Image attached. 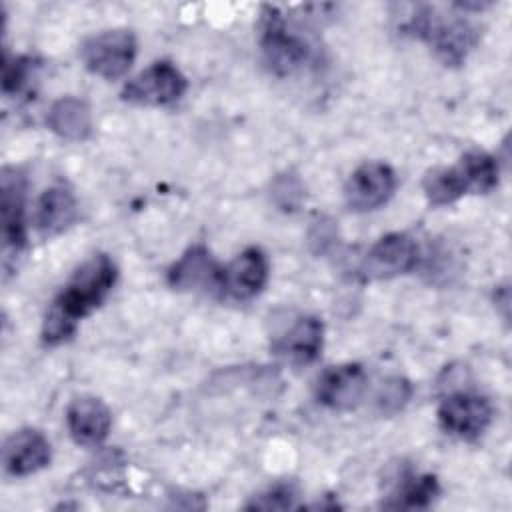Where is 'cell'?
<instances>
[{
  "instance_id": "12",
  "label": "cell",
  "mask_w": 512,
  "mask_h": 512,
  "mask_svg": "<svg viewBox=\"0 0 512 512\" xmlns=\"http://www.w3.org/2000/svg\"><path fill=\"white\" fill-rule=\"evenodd\" d=\"M26 178L16 168H4L0 176L2 236L6 248L20 250L26 244Z\"/></svg>"
},
{
  "instance_id": "6",
  "label": "cell",
  "mask_w": 512,
  "mask_h": 512,
  "mask_svg": "<svg viewBox=\"0 0 512 512\" xmlns=\"http://www.w3.org/2000/svg\"><path fill=\"white\" fill-rule=\"evenodd\" d=\"M186 76L168 60L150 64L122 88V98L140 106H166L184 96Z\"/></svg>"
},
{
  "instance_id": "11",
  "label": "cell",
  "mask_w": 512,
  "mask_h": 512,
  "mask_svg": "<svg viewBox=\"0 0 512 512\" xmlns=\"http://www.w3.org/2000/svg\"><path fill=\"white\" fill-rule=\"evenodd\" d=\"M268 282V258L266 254L250 246L242 250L222 272V296L234 300H250L258 296Z\"/></svg>"
},
{
  "instance_id": "25",
  "label": "cell",
  "mask_w": 512,
  "mask_h": 512,
  "mask_svg": "<svg viewBox=\"0 0 512 512\" xmlns=\"http://www.w3.org/2000/svg\"><path fill=\"white\" fill-rule=\"evenodd\" d=\"M334 222L330 220H320L312 226V232H310V242L316 244V250L322 252L334 238Z\"/></svg>"
},
{
  "instance_id": "15",
  "label": "cell",
  "mask_w": 512,
  "mask_h": 512,
  "mask_svg": "<svg viewBox=\"0 0 512 512\" xmlns=\"http://www.w3.org/2000/svg\"><path fill=\"white\" fill-rule=\"evenodd\" d=\"M324 326L322 320L310 314L294 318V322L274 338V352L290 360L292 364H310L322 350Z\"/></svg>"
},
{
  "instance_id": "8",
  "label": "cell",
  "mask_w": 512,
  "mask_h": 512,
  "mask_svg": "<svg viewBox=\"0 0 512 512\" xmlns=\"http://www.w3.org/2000/svg\"><path fill=\"white\" fill-rule=\"evenodd\" d=\"M418 244L404 232L378 238L364 256L362 274L370 280H388L410 272L418 264Z\"/></svg>"
},
{
  "instance_id": "9",
  "label": "cell",
  "mask_w": 512,
  "mask_h": 512,
  "mask_svg": "<svg viewBox=\"0 0 512 512\" xmlns=\"http://www.w3.org/2000/svg\"><path fill=\"white\" fill-rule=\"evenodd\" d=\"M222 272L224 266L212 258L210 250L204 244H194L168 268L166 278L174 290L222 296Z\"/></svg>"
},
{
  "instance_id": "23",
  "label": "cell",
  "mask_w": 512,
  "mask_h": 512,
  "mask_svg": "<svg viewBox=\"0 0 512 512\" xmlns=\"http://www.w3.org/2000/svg\"><path fill=\"white\" fill-rule=\"evenodd\" d=\"M294 498L296 492L290 484H276L272 488H268L266 492L258 494L250 504H246V508L250 510H286L294 506Z\"/></svg>"
},
{
  "instance_id": "22",
  "label": "cell",
  "mask_w": 512,
  "mask_h": 512,
  "mask_svg": "<svg viewBox=\"0 0 512 512\" xmlns=\"http://www.w3.org/2000/svg\"><path fill=\"white\" fill-rule=\"evenodd\" d=\"M410 398V384L404 378H388L378 394H376V406L382 414H396L398 410L404 408V404Z\"/></svg>"
},
{
  "instance_id": "21",
  "label": "cell",
  "mask_w": 512,
  "mask_h": 512,
  "mask_svg": "<svg viewBox=\"0 0 512 512\" xmlns=\"http://www.w3.org/2000/svg\"><path fill=\"white\" fill-rule=\"evenodd\" d=\"M34 70V60L28 56H4L2 66V90L6 96L18 94L30 80V74Z\"/></svg>"
},
{
  "instance_id": "17",
  "label": "cell",
  "mask_w": 512,
  "mask_h": 512,
  "mask_svg": "<svg viewBox=\"0 0 512 512\" xmlns=\"http://www.w3.org/2000/svg\"><path fill=\"white\" fill-rule=\"evenodd\" d=\"M48 128L70 142L86 140L92 134V110L86 100L76 96L58 98L46 116Z\"/></svg>"
},
{
  "instance_id": "10",
  "label": "cell",
  "mask_w": 512,
  "mask_h": 512,
  "mask_svg": "<svg viewBox=\"0 0 512 512\" xmlns=\"http://www.w3.org/2000/svg\"><path fill=\"white\" fill-rule=\"evenodd\" d=\"M368 374L356 362H344L324 370L316 384V398L332 410H354L366 396Z\"/></svg>"
},
{
  "instance_id": "13",
  "label": "cell",
  "mask_w": 512,
  "mask_h": 512,
  "mask_svg": "<svg viewBox=\"0 0 512 512\" xmlns=\"http://www.w3.org/2000/svg\"><path fill=\"white\" fill-rule=\"evenodd\" d=\"M66 426L78 446H100L110 432L112 412L96 396H76L66 408Z\"/></svg>"
},
{
  "instance_id": "19",
  "label": "cell",
  "mask_w": 512,
  "mask_h": 512,
  "mask_svg": "<svg viewBox=\"0 0 512 512\" xmlns=\"http://www.w3.org/2000/svg\"><path fill=\"white\" fill-rule=\"evenodd\" d=\"M422 190L426 200L432 206H446L468 194L466 178L460 170V166H440L426 172L422 180Z\"/></svg>"
},
{
  "instance_id": "14",
  "label": "cell",
  "mask_w": 512,
  "mask_h": 512,
  "mask_svg": "<svg viewBox=\"0 0 512 512\" xmlns=\"http://www.w3.org/2000/svg\"><path fill=\"white\" fill-rule=\"evenodd\" d=\"M52 448L48 438L34 428L14 432L2 450L4 470L12 476H30L50 464Z\"/></svg>"
},
{
  "instance_id": "20",
  "label": "cell",
  "mask_w": 512,
  "mask_h": 512,
  "mask_svg": "<svg viewBox=\"0 0 512 512\" xmlns=\"http://www.w3.org/2000/svg\"><path fill=\"white\" fill-rule=\"evenodd\" d=\"M458 166L466 178L468 190L476 192V194H488L490 190H494L498 186V162L494 156L480 152V150H472L462 154V158L458 160Z\"/></svg>"
},
{
  "instance_id": "3",
  "label": "cell",
  "mask_w": 512,
  "mask_h": 512,
  "mask_svg": "<svg viewBox=\"0 0 512 512\" xmlns=\"http://www.w3.org/2000/svg\"><path fill=\"white\" fill-rule=\"evenodd\" d=\"M260 48L268 68L278 76H290L312 60L314 52L306 36L300 34L278 8H264L260 26Z\"/></svg>"
},
{
  "instance_id": "1",
  "label": "cell",
  "mask_w": 512,
  "mask_h": 512,
  "mask_svg": "<svg viewBox=\"0 0 512 512\" xmlns=\"http://www.w3.org/2000/svg\"><path fill=\"white\" fill-rule=\"evenodd\" d=\"M116 278L118 268L108 254H94L78 266L44 316L42 342L46 346H58L68 340L80 320L108 298Z\"/></svg>"
},
{
  "instance_id": "18",
  "label": "cell",
  "mask_w": 512,
  "mask_h": 512,
  "mask_svg": "<svg viewBox=\"0 0 512 512\" xmlns=\"http://www.w3.org/2000/svg\"><path fill=\"white\" fill-rule=\"evenodd\" d=\"M440 494V484L434 474H404L386 502L384 508L414 510L430 506Z\"/></svg>"
},
{
  "instance_id": "7",
  "label": "cell",
  "mask_w": 512,
  "mask_h": 512,
  "mask_svg": "<svg viewBox=\"0 0 512 512\" xmlns=\"http://www.w3.org/2000/svg\"><path fill=\"white\" fill-rule=\"evenodd\" d=\"M396 190V172L390 164L370 160L360 164L344 186V200L354 212H368L384 206Z\"/></svg>"
},
{
  "instance_id": "2",
  "label": "cell",
  "mask_w": 512,
  "mask_h": 512,
  "mask_svg": "<svg viewBox=\"0 0 512 512\" xmlns=\"http://www.w3.org/2000/svg\"><path fill=\"white\" fill-rule=\"evenodd\" d=\"M404 30L424 40L446 66H458L478 42V30L462 16L440 14L432 6H420L406 20Z\"/></svg>"
},
{
  "instance_id": "16",
  "label": "cell",
  "mask_w": 512,
  "mask_h": 512,
  "mask_svg": "<svg viewBox=\"0 0 512 512\" xmlns=\"http://www.w3.org/2000/svg\"><path fill=\"white\" fill-rule=\"evenodd\" d=\"M78 218L74 192L64 184H54L42 192L36 204L34 222L42 236H56L72 226Z\"/></svg>"
},
{
  "instance_id": "4",
  "label": "cell",
  "mask_w": 512,
  "mask_h": 512,
  "mask_svg": "<svg viewBox=\"0 0 512 512\" xmlns=\"http://www.w3.org/2000/svg\"><path fill=\"white\" fill-rule=\"evenodd\" d=\"M80 56L92 74L116 80L130 70L136 58V38L126 28L104 30L82 42Z\"/></svg>"
},
{
  "instance_id": "5",
  "label": "cell",
  "mask_w": 512,
  "mask_h": 512,
  "mask_svg": "<svg viewBox=\"0 0 512 512\" xmlns=\"http://www.w3.org/2000/svg\"><path fill=\"white\" fill-rule=\"evenodd\" d=\"M492 414L494 410L488 398L468 390L448 394L438 406V422L442 430L468 442L480 438L486 432L492 422Z\"/></svg>"
},
{
  "instance_id": "24",
  "label": "cell",
  "mask_w": 512,
  "mask_h": 512,
  "mask_svg": "<svg viewBox=\"0 0 512 512\" xmlns=\"http://www.w3.org/2000/svg\"><path fill=\"white\" fill-rule=\"evenodd\" d=\"M272 196H274L276 204H278L282 210H294V208L300 204L304 192H302L300 182H298L294 176L284 174V176H280V178L274 182Z\"/></svg>"
}]
</instances>
